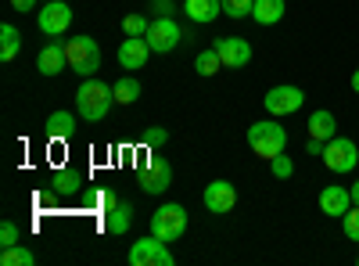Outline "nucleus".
<instances>
[{
  "instance_id": "11",
  "label": "nucleus",
  "mask_w": 359,
  "mask_h": 266,
  "mask_svg": "<svg viewBox=\"0 0 359 266\" xmlns=\"http://www.w3.org/2000/svg\"><path fill=\"white\" fill-rule=\"evenodd\" d=\"M140 187L144 194H165L172 187V166L165 159H155L140 169Z\"/></svg>"
},
{
  "instance_id": "15",
  "label": "nucleus",
  "mask_w": 359,
  "mask_h": 266,
  "mask_svg": "<svg viewBox=\"0 0 359 266\" xmlns=\"http://www.w3.org/2000/svg\"><path fill=\"white\" fill-rule=\"evenodd\" d=\"M36 69L40 76H57V72H65L69 69V54H65V44H47L36 58Z\"/></svg>"
},
{
  "instance_id": "22",
  "label": "nucleus",
  "mask_w": 359,
  "mask_h": 266,
  "mask_svg": "<svg viewBox=\"0 0 359 266\" xmlns=\"http://www.w3.org/2000/svg\"><path fill=\"white\" fill-rule=\"evenodd\" d=\"M111 94H115V105H133L140 98V83L133 76H123V79H115Z\"/></svg>"
},
{
  "instance_id": "24",
  "label": "nucleus",
  "mask_w": 359,
  "mask_h": 266,
  "mask_svg": "<svg viewBox=\"0 0 359 266\" xmlns=\"http://www.w3.org/2000/svg\"><path fill=\"white\" fill-rule=\"evenodd\" d=\"M0 262H4V266H33V262H36V255L29 252L25 245H11V248H4Z\"/></svg>"
},
{
  "instance_id": "16",
  "label": "nucleus",
  "mask_w": 359,
  "mask_h": 266,
  "mask_svg": "<svg viewBox=\"0 0 359 266\" xmlns=\"http://www.w3.org/2000/svg\"><path fill=\"white\" fill-rule=\"evenodd\" d=\"M187 18L198 22V25H208V22H216L223 15V0H187L184 4Z\"/></svg>"
},
{
  "instance_id": "30",
  "label": "nucleus",
  "mask_w": 359,
  "mask_h": 266,
  "mask_svg": "<svg viewBox=\"0 0 359 266\" xmlns=\"http://www.w3.org/2000/svg\"><path fill=\"white\" fill-rule=\"evenodd\" d=\"M144 140L151 144V147H158V144H165V140H169V133H165L162 126H155V130H147V133H144Z\"/></svg>"
},
{
  "instance_id": "13",
  "label": "nucleus",
  "mask_w": 359,
  "mask_h": 266,
  "mask_svg": "<svg viewBox=\"0 0 359 266\" xmlns=\"http://www.w3.org/2000/svg\"><path fill=\"white\" fill-rule=\"evenodd\" d=\"M352 209V191L348 187H341V184H327L323 191H320V213L323 216H345Z\"/></svg>"
},
{
  "instance_id": "4",
  "label": "nucleus",
  "mask_w": 359,
  "mask_h": 266,
  "mask_svg": "<svg viewBox=\"0 0 359 266\" xmlns=\"http://www.w3.org/2000/svg\"><path fill=\"white\" fill-rule=\"evenodd\" d=\"M65 54H69V69L83 79H90L97 69H101V47L97 40H90V36H72L65 44Z\"/></svg>"
},
{
  "instance_id": "10",
  "label": "nucleus",
  "mask_w": 359,
  "mask_h": 266,
  "mask_svg": "<svg viewBox=\"0 0 359 266\" xmlns=\"http://www.w3.org/2000/svg\"><path fill=\"white\" fill-rule=\"evenodd\" d=\"M212 47L223 58V69H245L252 62V44L245 36H219Z\"/></svg>"
},
{
  "instance_id": "28",
  "label": "nucleus",
  "mask_w": 359,
  "mask_h": 266,
  "mask_svg": "<svg viewBox=\"0 0 359 266\" xmlns=\"http://www.w3.org/2000/svg\"><path fill=\"white\" fill-rule=\"evenodd\" d=\"M269 169H273V176H277V180H287V176H294V162L280 152L277 159H269Z\"/></svg>"
},
{
  "instance_id": "1",
  "label": "nucleus",
  "mask_w": 359,
  "mask_h": 266,
  "mask_svg": "<svg viewBox=\"0 0 359 266\" xmlns=\"http://www.w3.org/2000/svg\"><path fill=\"white\" fill-rule=\"evenodd\" d=\"M111 105H115V94L108 91V83H101V79H94V76L79 83V91H76L79 119H86V123H101Z\"/></svg>"
},
{
  "instance_id": "34",
  "label": "nucleus",
  "mask_w": 359,
  "mask_h": 266,
  "mask_svg": "<svg viewBox=\"0 0 359 266\" xmlns=\"http://www.w3.org/2000/svg\"><path fill=\"white\" fill-rule=\"evenodd\" d=\"M348 191H352V205H359V180H355V184H352Z\"/></svg>"
},
{
  "instance_id": "3",
  "label": "nucleus",
  "mask_w": 359,
  "mask_h": 266,
  "mask_svg": "<svg viewBox=\"0 0 359 266\" xmlns=\"http://www.w3.org/2000/svg\"><path fill=\"white\" fill-rule=\"evenodd\" d=\"M184 230H187V209L180 201H165L151 213V234L155 238L176 241V238H184Z\"/></svg>"
},
{
  "instance_id": "5",
  "label": "nucleus",
  "mask_w": 359,
  "mask_h": 266,
  "mask_svg": "<svg viewBox=\"0 0 359 266\" xmlns=\"http://www.w3.org/2000/svg\"><path fill=\"white\" fill-rule=\"evenodd\" d=\"M144 40H147V47H151L155 54H169V51L180 47V40H184V29L176 25L172 15H158V18H151V25H147Z\"/></svg>"
},
{
  "instance_id": "6",
  "label": "nucleus",
  "mask_w": 359,
  "mask_h": 266,
  "mask_svg": "<svg viewBox=\"0 0 359 266\" xmlns=\"http://www.w3.org/2000/svg\"><path fill=\"white\" fill-rule=\"evenodd\" d=\"M302 105H306L302 86H291V83H284V86H269L266 98H262V108H266L269 115H273V119H280V115H294V112H302Z\"/></svg>"
},
{
  "instance_id": "23",
  "label": "nucleus",
  "mask_w": 359,
  "mask_h": 266,
  "mask_svg": "<svg viewBox=\"0 0 359 266\" xmlns=\"http://www.w3.org/2000/svg\"><path fill=\"white\" fill-rule=\"evenodd\" d=\"M194 69H198V76H216L223 69V58L216 54V47H208V51H201L194 58Z\"/></svg>"
},
{
  "instance_id": "29",
  "label": "nucleus",
  "mask_w": 359,
  "mask_h": 266,
  "mask_svg": "<svg viewBox=\"0 0 359 266\" xmlns=\"http://www.w3.org/2000/svg\"><path fill=\"white\" fill-rule=\"evenodd\" d=\"M252 4H255V0H223V15L245 18V15H252Z\"/></svg>"
},
{
  "instance_id": "12",
  "label": "nucleus",
  "mask_w": 359,
  "mask_h": 266,
  "mask_svg": "<svg viewBox=\"0 0 359 266\" xmlns=\"http://www.w3.org/2000/svg\"><path fill=\"white\" fill-rule=\"evenodd\" d=\"M205 209L208 213H216V216H223V213H230L233 205H237V187L230 184V180H212L205 187Z\"/></svg>"
},
{
  "instance_id": "32",
  "label": "nucleus",
  "mask_w": 359,
  "mask_h": 266,
  "mask_svg": "<svg viewBox=\"0 0 359 266\" xmlns=\"http://www.w3.org/2000/svg\"><path fill=\"white\" fill-rule=\"evenodd\" d=\"M151 11H158V15H172V0H155Z\"/></svg>"
},
{
  "instance_id": "18",
  "label": "nucleus",
  "mask_w": 359,
  "mask_h": 266,
  "mask_svg": "<svg viewBox=\"0 0 359 266\" xmlns=\"http://www.w3.org/2000/svg\"><path fill=\"white\" fill-rule=\"evenodd\" d=\"M284 11H287L284 0H255V4H252V18L259 25H277L284 18Z\"/></svg>"
},
{
  "instance_id": "26",
  "label": "nucleus",
  "mask_w": 359,
  "mask_h": 266,
  "mask_svg": "<svg viewBox=\"0 0 359 266\" xmlns=\"http://www.w3.org/2000/svg\"><path fill=\"white\" fill-rule=\"evenodd\" d=\"M11 245H22V230H18V223L4 220L0 223V248H11Z\"/></svg>"
},
{
  "instance_id": "31",
  "label": "nucleus",
  "mask_w": 359,
  "mask_h": 266,
  "mask_svg": "<svg viewBox=\"0 0 359 266\" xmlns=\"http://www.w3.org/2000/svg\"><path fill=\"white\" fill-rule=\"evenodd\" d=\"M306 152H309V155H323V140L309 137V140H306Z\"/></svg>"
},
{
  "instance_id": "8",
  "label": "nucleus",
  "mask_w": 359,
  "mask_h": 266,
  "mask_svg": "<svg viewBox=\"0 0 359 266\" xmlns=\"http://www.w3.org/2000/svg\"><path fill=\"white\" fill-rule=\"evenodd\" d=\"M130 262L133 266H172V252H169V241H162V238H140V241H133V248H130Z\"/></svg>"
},
{
  "instance_id": "36",
  "label": "nucleus",
  "mask_w": 359,
  "mask_h": 266,
  "mask_svg": "<svg viewBox=\"0 0 359 266\" xmlns=\"http://www.w3.org/2000/svg\"><path fill=\"white\" fill-rule=\"evenodd\" d=\"M43 4H47V0H43Z\"/></svg>"
},
{
  "instance_id": "14",
  "label": "nucleus",
  "mask_w": 359,
  "mask_h": 266,
  "mask_svg": "<svg viewBox=\"0 0 359 266\" xmlns=\"http://www.w3.org/2000/svg\"><path fill=\"white\" fill-rule=\"evenodd\" d=\"M147 54H151V47H147L144 36H126L123 44H118V65L123 69H144Z\"/></svg>"
},
{
  "instance_id": "33",
  "label": "nucleus",
  "mask_w": 359,
  "mask_h": 266,
  "mask_svg": "<svg viewBox=\"0 0 359 266\" xmlns=\"http://www.w3.org/2000/svg\"><path fill=\"white\" fill-rule=\"evenodd\" d=\"M11 8H15V11H33L36 0H11Z\"/></svg>"
},
{
  "instance_id": "35",
  "label": "nucleus",
  "mask_w": 359,
  "mask_h": 266,
  "mask_svg": "<svg viewBox=\"0 0 359 266\" xmlns=\"http://www.w3.org/2000/svg\"><path fill=\"white\" fill-rule=\"evenodd\" d=\"M352 91H355V94H359V69H355V72H352Z\"/></svg>"
},
{
  "instance_id": "19",
  "label": "nucleus",
  "mask_w": 359,
  "mask_h": 266,
  "mask_svg": "<svg viewBox=\"0 0 359 266\" xmlns=\"http://www.w3.org/2000/svg\"><path fill=\"white\" fill-rule=\"evenodd\" d=\"M47 133H50L54 140H69V137L76 133V115H72V112H50Z\"/></svg>"
},
{
  "instance_id": "21",
  "label": "nucleus",
  "mask_w": 359,
  "mask_h": 266,
  "mask_svg": "<svg viewBox=\"0 0 359 266\" xmlns=\"http://www.w3.org/2000/svg\"><path fill=\"white\" fill-rule=\"evenodd\" d=\"M130 223H133V209H130L126 201H118L115 209H108V220H104L108 234H126V230H130Z\"/></svg>"
},
{
  "instance_id": "17",
  "label": "nucleus",
  "mask_w": 359,
  "mask_h": 266,
  "mask_svg": "<svg viewBox=\"0 0 359 266\" xmlns=\"http://www.w3.org/2000/svg\"><path fill=\"white\" fill-rule=\"evenodd\" d=\"M309 137H316V140H331V137H338V119L327 108H316L313 115H309Z\"/></svg>"
},
{
  "instance_id": "27",
  "label": "nucleus",
  "mask_w": 359,
  "mask_h": 266,
  "mask_svg": "<svg viewBox=\"0 0 359 266\" xmlns=\"http://www.w3.org/2000/svg\"><path fill=\"white\" fill-rule=\"evenodd\" d=\"M341 230L348 241H359V205H352V209L341 216Z\"/></svg>"
},
{
  "instance_id": "20",
  "label": "nucleus",
  "mask_w": 359,
  "mask_h": 266,
  "mask_svg": "<svg viewBox=\"0 0 359 266\" xmlns=\"http://www.w3.org/2000/svg\"><path fill=\"white\" fill-rule=\"evenodd\" d=\"M18 47H22V33L11 22H4V25H0V62H15Z\"/></svg>"
},
{
  "instance_id": "9",
  "label": "nucleus",
  "mask_w": 359,
  "mask_h": 266,
  "mask_svg": "<svg viewBox=\"0 0 359 266\" xmlns=\"http://www.w3.org/2000/svg\"><path fill=\"white\" fill-rule=\"evenodd\" d=\"M36 25H40L43 36H62L72 25V8L65 4V0H47V4L36 11Z\"/></svg>"
},
{
  "instance_id": "2",
  "label": "nucleus",
  "mask_w": 359,
  "mask_h": 266,
  "mask_svg": "<svg viewBox=\"0 0 359 266\" xmlns=\"http://www.w3.org/2000/svg\"><path fill=\"white\" fill-rule=\"evenodd\" d=\"M248 144L259 159H277L284 147H287V130L277 123V119H262V123H252L248 126Z\"/></svg>"
},
{
  "instance_id": "7",
  "label": "nucleus",
  "mask_w": 359,
  "mask_h": 266,
  "mask_svg": "<svg viewBox=\"0 0 359 266\" xmlns=\"http://www.w3.org/2000/svg\"><path fill=\"white\" fill-rule=\"evenodd\" d=\"M323 166L331 169V173H352L355 166H359V147H355V140H348V137H331L323 144Z\"/></svg>"
},
{
  "instance_id": "25",
  "label": "nucleus",
  "mask_w": 359,
  "mask_h": 266,
  "mask_svg": "<svg viewBox=\"0 0 359 266\" xmlns=\"http://www.w3.org/2000/svg\"><path fill=\"white\" fill-rule=\"evenodd\" d=\"M147 25H151V18H144V15H126V18H123V33H126V36H144Z\"/></svg>"
}]
</instances>
